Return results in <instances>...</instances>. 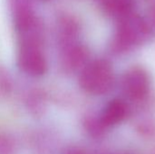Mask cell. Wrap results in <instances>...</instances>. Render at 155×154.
<instances>
[{"label": "cell", "instance_id": "obj_1", "mask_svg": "<svg viewBox=\"0 0 155 154\" xmlns=\"http://www.w3.org/2000/svg\"><path fill=\"white\" fill-rule=\"evenodd\" d=\"M114 82L113 71L105 61H95L88 64L80 76V85L88 93L101 95L107 93Z\"/></svg>", "mask_w": 155, "mask_h": 154}, {"label": "cell", "instance_id": "obj_2", "mask_svg": "<svg viewBox=\"0 0 155 154\" xmlns=\"http://www.w3.org/2000/svg\"><path fill=\"white\" fill-rule=\"evenodd\" d=\"M18 64L24 72L33 76L43 75L47 68L42 51L32 39L23 43L18 54Z\"/></svg>", "mask_w": 155, "mask_h": 154}, {"label": "cell", "instance_id": "obj_3", "mask_svg": "<svg viewBox=\"0 0 155 154\" xmlns=\"http://www.w3.org/2000/svg\"><path fill=\"white\" fill-rule=\"evenodd\" d=\"M146 34L147 27L142 18L129 14L122 18L117 32V39L119 44L124 47H129L140 44Z\"/></svg>", "mask_w": 155, "mask_h": 154}, {"label": "cell", "instance_id": "obj_4", "mask_svg": "<svg viewBox=\"0 0 155 154\" xmlns=\"http://www.w3.org/2000/svg\"><path fill=\"white\" fill-rule=\"evenodd\" d=\"M124 88L126 94L133 100L143 98L149 89V78L147 74L139 68L131 70L125 76Z\"/></svg>", "mask_w": 155, "mask_h": 154}, {"label": "cell", "instance_id": "obj_5", "mask_svg": "<svg viewBox=\"0 0 155 154\" xmlns=\"http://www.w3.org/2000/svg\"><path fill=\"white\" fill-rule=\"evenodd\" d=\"M127 113L126 105L119 100L112 101L104 109L102 117L101 124L104 126H113L121 123Z\"/></svg>", "mask_w": 155, "mask_h": 154}, {"label": "cell", "instance_id": "obj_6", "mask_svg": "<svg viewBox=\"0 0 155 154\" xmlns=\"http://www.w3.org/2000/svg\"><path fill=\"white\" fill-rule=\"evenodd\" d=\"M103 7L105 13L116 18H123L131 14L133 8L132 0H104Z\"/></svg>", "mask_w": 155, "mask_h": 154}, {"label": "cell", "instance_id": "obj_7", "mask_svg": "<svg viewBox=\"0 0 155 154\" xmlns=\"http://www.w3.org/2000/svg\"><path fill=\"white\" fill-rule=\"evenodd\" d=\"M86 58H87L86 51L82 47H76L71 52L69 55V62L72 67L78 68L85 63Z\"/></svg>", "mask_w": 155, "mask_h": 154}, {"label": "cell", "instance_id": "obj_8", "mask_svg": "<svg viewBox=\"0 0 155 154\" xmlns=\"http://www.w3.org/2000/svg\"><path fill=\"white\" fill-rule=\"evenodd\" d=\"M151 21L153 23V25L155 26V5L153 6L152 10H151Z\"/></svg>", "mask_w": 155, "mask_h": 154}]
</instances>
